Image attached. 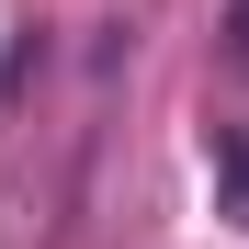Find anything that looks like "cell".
Returning <instances> with one entry per match:
<instances>
[{"label": "cell", "instance_id": "obj_1", "mask_svg": "<svg viewBox=\"0 0 249 249\" xmlns=\"http://www.w3.org/2000/svg\"><path fill=\"white\" fill-rule=\"evenodd\" d=\"M215 204L249 227V124H227V136H215Z\"/></svg>", "mask_w": 249, "mask_h": 249}, {"label": "cell", "instance_id": "obj_2", "mask_svg": "<svg viewBox=\"0 0 249 249\" xmlns=\"http://www.w3.org/2000/svg\"><path fill=\"white\" fill-rule=\"evenodd\" d=\"M238 57H249V0H238Z\"/></svg>", "mask_w": 249, "mask_h": 249}]
</instances>
